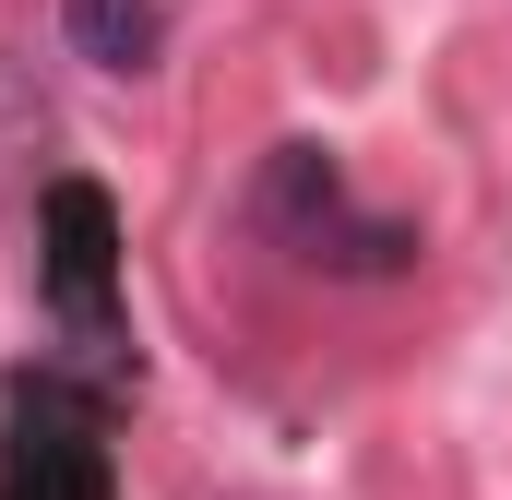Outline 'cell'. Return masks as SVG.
I'll return each instance as SVG.
<instances>
[{
	"mask_svg": "<svg viewBox=\"0 0 512 500\" xmlns=\"http://www.w3.org/2000/svg\"><path fill=\"white\" fill-rule=\"evenodd\" d=\"M108 393L84 370H12L0 393V500H108Z\"/></svg>",
	"mask_w": 512,
	"mask_h": 500,
	"instance_id": "obj_3",
	"label": "cell"
},
{
	"mask_svg": "<svg viewBox=\"0 0 512 500\" xmlns=\"http://www.w3.org/2000/svg\"><path fill=\"white\" fill-rule=\"evenodd\" d=\"M48 143H60V108H48V84H36V72L0 48V191H12L24 167H36V191H48V179H60V167H48Z\"/></svg>",
	"mask_w": 512,
	"mask_h": 500,
	"instance_id": "obj_5",
	"label": "cell"
},
{
	"mask_svg": "<svg viewBox=\"0 0 512 500\" xmlns=\"http://www.w3.org/2000/svg\"><path fill=\"white\" fill-rule=\"evenodd\" d=\"M60 24H72V60H96V72L167 60V0H60Z\"/></svg>",
	"mask_w": 512,
	"mask_h": 500,
	"instance_id": "obj_4",
	"label": "cell"
},
{
	"mask_svg": "<svg viewBox=\"0 0 512 500\" xmlns=\"http://www.w3.org/2000/svg\"><path fill=\"white\" fill-rule=\"evenodd\" d=\"M36 286H48L60 346L96 381H120L131 370V298H120V203H108V179H72L60 167L36 191Z\"/></svg>",
	"mask_w": 512,
	"mask_h": 500,
	"instance_id": "obj_1",
	"label": "cell"
},
{
	"mask_svg": "<svg viewBox=\"0 0 512 500\" xmlns=\"http://www.w3.org/2000/svg\"><path fill=\"white\" fill-rule=\"evenodd\" d=\"M251 227L286 250V262H310V274H405V262H417V227H405V215H370L322 143H274V155H262Z\"/></svg>",
	"mask_w": 512,
	"mask_h": 500,
	"instance_id": "obj_2",
	"label": "cell"
}]
</instances>
